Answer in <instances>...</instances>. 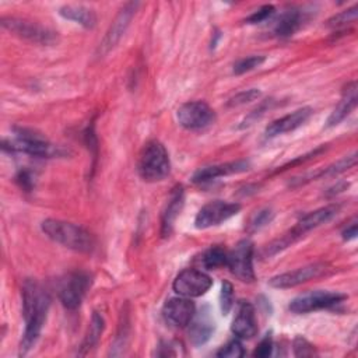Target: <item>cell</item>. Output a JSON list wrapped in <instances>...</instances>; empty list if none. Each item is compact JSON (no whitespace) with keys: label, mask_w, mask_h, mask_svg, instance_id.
<instances>
[{"label":"cell","mask_w":358,"mask_h":358,"mask_svg":"<svg viewBox=\"0 0 358 358\" xmlns=\"http://www.w3.org/2000/svg\"><path fill=\"white\" fill-rule=\"evenodd\" d=\"M155 354L158 357H176L183 354L182 351V344L179 341L175 340H169V341H161Z\"/></svg>","instance_id":"obj_32"},{"label":"cell","mask_w":358,"mask_h":358,"mask_svg":"<svg viewBox=\"0 0 358 358\" xmlns=\"http://www.w3.org/2000/svg\"><path fill=\"white\" fill-rule=\"evenodd\" d=\"M338 210H340L338 206L330 204V206H324V207H320V208H317L315 211L308 213L291 229L289 236L292 238V241H295L296 238L305 235L306 232H309V231H312V229H315V228L329 222L331 218H334L337 215Z\"/></svg>","instance_id":"obj_15"},{"label":"cell","mask_w":358,"mask_h":358,"mask_svg":"<svg viewBox=\"0 0 358 358\" xmlns=\"http://www.w3.org/2000/svg\"><path fill=\"white\" fill-rule=\"evenodd\" d=\"M137 172L145 182H158L169 175L171 161L164 144L157 140L144 144L138 155Z\"/></svg>","instance_id":"obj_4"},{"label":"cell","mask_w":358,"mask_h":358,"mask_svg":"<svg viewBox=\"0 0 358 358\" xmlns=\"http://www.w3.org/2000/svg\"><path fill=\"white\" fill-rule=\"evenodd\" d=\"M343 235V239L345 241H350V239H354L357 236V220H352L341 232Z\"/></svg>","instance_id":"obj_38"},{"label":"cell","mask_w":358,"mask_h":358,"mask_svg":"<svg viewBox=\"0 0 358 358\" xmlns=\"http://www.w3.org/2000/svg\"><path fill=\"white\" fill-rule=\"evenodd\" d=\"M59 14L70 21L80 24L84 28H94L96 24V15L92 8H88L81 4H66L60 7Z\"/></svg>","instance_id":"obj_23"},{"label":"cell","mask_w":358,"mask_h":358,"mask_svg":"<svg viewBox=\"0 0 358 358\" xmlns=\"http://www.w3.org/2000/svg\"><path fill=\"white\" fill-rule=\"evenodd\" d=\"M357 101H358V95H357V83L351 81L345 85V88L343 90V95L337 103V106L333 109V112L330 113V116L326 120V127H334L338 123H341L351 112L352 109L357 106Z\"/></svg>","instance_id":"obj_19"},{"label":"cell","mask_w":358,"mask_h":358,"mask_svg":"<svg viewBox=\"0 0 358 358\" xmlns=\"http://www.w3.org/2000/svg\"><path fill=\"white\" fill-rule=\"evenodd\" d=\"M294 354L296 357H308V355H313L315 354V348L312 344H309L305 338L302 337H296L294 340Z\"/></svg>","instance_id":"obj_36"},{"label":"cell","mask_w":358,"mask_h":358,"mask_svg":"<svg viewBox=\"0 0 358 358\" xmlns=\"http://www.w3.org/2000/svg\"><path fill=\"white\" fill-rule=\"evenodd\" d=\"M1 27L22 39L39 45H55L59 41L57 32L36 22L21 20L17 17H3Z\"/></svg>","instance_id":"obj_5"},{"label":"cell","mask_w":358,"mask_h":358,"mask_svg":"<svg viewBox=\"0 0 358 358\" xmlns=\"http://www.w3.org/2000/svg\"><path fill=\"white\" fill-rule=\"evenodd\" d=\"M347 299V295L333 291H312L298 295L289 302V310L294 313H309L320 309H330Z\"/></svg>","instance_id":"obj_6"},{"label":"cell","mask_w":358,"mask_h":358,"mask_svg":"<svg viewBox=\"0 0 358 358\" xmlns=\"http://www.w3.org/2000/svg\"><path fill=\"white\" fill-rule=\"evenodd\" d=\"M357 15H358V7L357 6H352L336 15H333L331 18L327 20L326 25L329 28H333V29H338V28H344L347 27L348 24H352L355 20H357Z\"/></svg>","instance_id":"obj_26"},{"label":"cell","mask_w":358,"mask_h":358,"mask_svg":"<svg viewBox=\"0 0 358 358\" xmlns=\"http://www.w3.org/2000/svg\"><path fill=\"white\" fill-rule=\"evenodd\" d=\"M271 351H273V338H271V334H266L264 338L255 348L253 357L266 358V357L271 355Z\"/></svg>","instance_id":"obj_35"},{"label":"cell","mask_w":358,"mask_h":358,"mask_svg":"<svg viewBox=\"0 0 358 358\" xmlns=\"http://www.w3.org/2000/svg\"><path fill=\"white\" fill-rule=\"evenodd\" d=\"M232 333L239 338H252L257 333V319L255 308L248 301H241L231 324Z\"/></svg>","instance_id":"obj_17"},{"label":"cell","mask_w":358,"mask_h":358,"mask_svg":"<svg viewBox=\"0 0 358 358\" xmlns=\"http://www.w3.org/2000/svg\"><path fill=\"white\" fill-rule=\"evenodd\" d=\"M213 285V280L208 274L196 268H186L180 271L173 280V291L186 298H197L204 295Z\"/></svg>","instance_id":"obj_9"},{"label":"cell","mask_w":358,"mask_h":358,"mask_svg":"<svg viewBox=\"0 0 358 358\" xmlns=\"http://www.w3.org/2000/svg\"><path fill=\"white\" fill-rule=\"evenodd\" d=\"M313 115V109L309 108V106H303V108H299L296 110H294L292 113H288L274 122H271L267 127H266V131H264V136L267 138H271V137H277L280 134H284V133H289V131H294L295 129L301 127L305 122H308V119Z\"/></svg>","instance_id":"obj_18"},{"label":"cell","mask_w":358,"mask_h":358,"mask_svg":"<svg viewBox=\"0 0 358 358\" xmlns=\"http://www.w3.org/2000/svg\"><path fill=\"white\" fill-rule=\"evenodd\" d=\"M274 101L273 99H267V101H264L263 103H260V106H257L256 109H253L246 117H245V120L242 122V124H241V127H246V126H250L256 119H259L267 109H270V106H271V103H273Z\"/></svg>","instance_id":"obj_34"},{"label":"cell","mask_w":358,"mask_h":358,"mask_svg":"<svg viewBox=\"0 0 358 358\" xmlns=\"http://www.w3.org/2000/svg\"><path fill=\"white\" fill-rule=\"evenodd\" d=\"M274 13H275L274 6L266 4V6H262L260 8H257L256 11H253L245 21L248 24H260V22H264L268 18H271L274 15Z\"/></svg>","instance_id":"obj_33"},{"label":"cell","mask_w":358,"mask_h":358,"mask_svg":"<svg viewBox=\"0 0 358 358\" xmlns=\"http://www.w3.org/2000/svg\"><path fill=\"white\" fill-rule=\"evenodd\" d=\"M196 313L194 302L186 296H175L165 302L162 308V316L165 322L173 327L183 329L189 326Z\"/></svg>","instance_id":"obj_14"},{"label":"cell","mask_w":358,"mask_h":358,"mask_svg":"<svg viewBox=\"0 0 358 358\" xmlns=\"http://www.w3.org/2000/svg\"><path fill=\"white\" fill-rule=\"evenodd\" d=\"M234 305V287L229 281H222L220 292V306L222 315H228Z\"/></svg>","instance_id":"obj_29"},{"label":"cell","mask_w":358,"mask_h":358,"mask_svg":"<svg viewBox=\"0 0 358 358\" xmlns=\"http://www.w3.org/2000/svg\"><path fill=\"white\" fill-rule=\"evenodd\" d=\"M41 229L49 239L67 249L80 253H91L95 248V239L91 232L74 222L48 218L42 221Z\"/></svg>","instance_id":"obj_2"},{"label":"cell","mask_w":358,"mask_h":358,"mask_svg":"<svg viewBox=\"0 0 358 358\" xmlns=\"http://www.w3.org/2000/svg\"><path fill=\"white\" fill-rule=\"evenodd\" d=\"M243 355H245V350L239 340H231L217 352V357H221V358H241Z\"/></svg>","instance_id":"obj_31"},{"label":"cell","mask_w":358,"mask_h":358,"mask_svg":"<svg viewBox=\"0 0 358 358\" xmlns=\"http://www.w3.org/2000/svg\"><path fill=\"white\" fill-rule=\"evenodd\" d=\"M214 333V320L210 316L207 309H201V312L193 316L189 323V338L193 345H203L210 340Z\"/></svg>","instance_id":"obj_20"},{"label":"cell","mask_w":358,"mask_h":358,"mask_svg":"<svg viewBox=\"0 0 358 358\" xmlns=\"http://www.w3.org/2000/svg\"><path fill=\"white\" fill-rule=\"evenodd\" d=\"M183 203H185L183 187L176 186L172 190V193L168 199V203L164 208V213H162V218H161V235L162 236H168L171 234V231L173 228V224H175V220L178 218V215L182 211Z\"/></svg>","instance_id":"obj_21"},{"label":"cell","mask_w":358,"mask_h":358,"mask_svg":"<svg viewBox=\"0 0 358 358\" xmlns=\"http://www.w3.org/2000/svg\"><path fill=\"white\" fill-rule=\"evenodd\" d=\"M327 264L326 263H312L303 267H299L292 271H287L278 275H274L270 278L268 284L274 288L285 289V288H294L296 285H301L303 282H308L313 278H317L323 275L327 271Z\"/></svg>","instance_id":"obj_13"},{"label":"cell","mask_w":358,"mask_h":358,"mask_svg":"<svg viewBox=\"0 0 358 358\" xmlns=\"http://www.w3.org/2000/svg\"><path fill=\"white\" fill-rule=\"evenodd\" d=\"M50 306L48 291L36 281L27 280L22 285V313L25 329L20 345V354L25 355L36 344Z\"/></svg>","instance_id":"obj_1"},{"label":"cell","mask_w":358,"mask_h":358,"mask_svg":"<svg viewBox=\"0 0 358 358\" xmlns=\"http://www.w3.org/2000/svg\"><path fill=\"white\" fill-rule=\"evenodd\" d=\"M303 14L298 8L285 10L274 22V34L281 38L294 35L302 25Z\"/></svg>","instance_id":"obj_22"},{"label":"cell","mask_w":358,"mask_h":358,"mask_svg":"<svg viewBox=\"0 0 358 358\" xmlns=\"http://www.w3.org/2000/svg\"><path fill=\"white\" fill-rule=\"evenodd\" d=\"M90 284L91 281L87 273H83V271L70 273L62 281V285L59 289V298L63 306L70 310L77 309L81 305Z\"/></svg>","instance_id":"obj_11"},{"label":"cell","mask_w":358,"mask_h":358,"mask_svg":"<svg viewBox=\"0 0 358 358\" xmlns=\"http://www.w3.org/2000/svg\"><path fill=\"white\" fill-rule=\"evenodd\" d=\"M239 210H241V204L238 203H228L222 200L210 201L199 210L194 218V225L199 229H206L214 225H220L221 222L238 214Z\"/></svg>","instance_id":"obj_10"},{"label":"cell","mask_w":358,"mask_h":358,"mask_svg":"<svg viewBox=\"0 0 358 358\" xmlns=\"http://www.w3.org/2000/svg\"><path fill=\"white\" fill-rule=\"evenodd\" d=\"M105 329V320L102 317V315H99L98 312L92 313L88 330L84 336V340L81 343V348H80V355L87 354L91 348H94L96 345V343L101 338V334L103 333Z\"/></svg>","instance_id":"obj_24"},{"label":"cell","mask_w":358,"mask_h":358,"mask_svg":"<svg viewBox=\"0 0 358 358\" xmlns=\"http://www.w3.org/2000/svg\"><path fill=\"white\" fill-rule=\"evenodd\" d=\"M3 148H8L10 151L28 154L38 158H56L69 154L67 150L60 145L52 144L42 134L22 127L14 130V137L11 140L3 141Z\"/></svg>","instance_id":"obj_3"},{"label":"cell","mask_w":358,"mask_h":358,"mask_svg":"<svg viewBox=\"0 0 358 358\" xmlns=\"http://www.w3.org/2000/svg\"><path fill=\"white\" fill-rule=\"evenodd\" d=\"M227 267L238 280L243 282L255 281L253 243L250 239L239 241L235 248L228 252Z\"/></svg>","instance_id":"obj_8"},{"label":"cell","mask_w":358,"mask_h":358,"mask_svg":"<svg viewBox=\"0 0 358 358\" xmlns=\"http://www.w3.org/2000/svg\"><path fill=\"white\" fill-rule=\"evenodd\" d=\"M260 96V91L257 88H250V90H245L238 92L236 95H234L229 101H228V106H241L245 105L248 102H252L255 99H257Z\"/></svg>","instance_id":"obj_30"},{"label":"cell","mask_w":358,"mask_h":358,"mask_svg":"<svg viewBox=\"0 0 358 358\" xmlns=\"http://www.w3.org/2000/svg\"><path fill=\"white\" fill-rule=\"evenodd\" d=\"M176 119L187 130H201L215 122V112L203 101H189L179 106Z\"/></svg>","instance_id":"obj_7"},{"label":"cell","mask_w":358,"mask_h":358,"mask_svg":"<svg viewBox=\"0 0 358 358\" xmlns=\"http://www.w3.org/2000/svg\"><path fill=\"white\" fill-rule=\"evenodd\" d=\"M250 162L248 159H238V161H231L225 164H217V165H210L200 168L196 171L192 176V180L194 183H206L210 180H214L217 178L222 176H229L235 173H242L249 171Z\"/></svg>","instance_id":"obj_16"},{"label":"cell","mask_w":358,"mask_h":358,"mask_svg":"<svg viewBox=\"0 0 358 358\" xmlns=\"http://www.w3.org/2000/svg\"><path fill=\"white\" fill-rule=\"evenodd\" d=\"M273 217H274V213H273V210H270V208H262V210L256 211V213L250 217V220H249V224H248L249 231H257V229L263 228L264 225H267V224L271 222Z\"/></svg>","instance_id":"obj_28"},{"label":"cell","mask_w":358,"mask_h":358,"mask_svg":"<svg viewBox=\"0 0 358 358\" xmlns=\"http://www.w3.org/2000/svg\"><path fill=\"white\" fill-rule=\"evenodd\" d=\"M137 7H138V3H133V1L126 3L122 7V10L117 13L116 18L110 24V27L106 31L102 42L98 46V56L106 55L109 50H112L117 45L120 38L124 35L127 27L130 25V21L136 14Z\"/></svg>","instance_id":"obj_12"},{"label":"cell","mask_w":358,"mask_h":358,"mask_svg":"<svg viewBox=\"0 0 358 358\" xmlns=\"http://www.w3.org/2000/svg\"><path fill=\"white\" fill-rule=\"evenodd\" d=\"M227 262H228V252L220 246L210 248L208 250L204 252L201 257L203 266L208 270H215L222 266H227Z\"/></svg>","instance_id":"obj_25"},{"label":"cell","mask_w":358,"mask_h":358,"mask_svg":"<svg viewBox=\"0 0 358 358\" xmlns=\"http://www.w3.org/2000/svg\"><path fill=\"white\" fill-rule=\"evenodd\" d=\"M266 57L264 56H260V55H253V56H248V57H243V59H239L235 64H234V74H243V73H248L250 70H255L256 67H260L263 63H264Z\"/></svg>","instance_id":"obj_27"},{"label":"cell","mask_w":358,"mask_h":358,"mask_svg":"<svg viewBox=\"0 0 358 358\" xmlns=\"http://www.w3.org/2000/svg\"><path fill=\"white\" fill-rule=\"evenodd\" d=\"M15 179H17V182L20 183V186H21L22 189H25L27 192L31 190L32 186H34L32 175H31V172H28V171H20Z\"/></svg>","instance_id":"obj_37"}]
</instances>
